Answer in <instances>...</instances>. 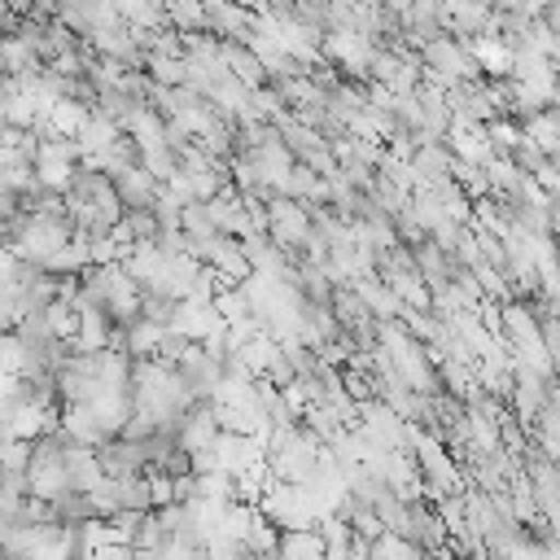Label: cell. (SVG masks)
I'll return each mask as SVG.
<instances>
[{"mask_svg":"<svg viewBox=\"0 0 560 560\" xmlns=\"http://www.w3.org/2000/svg\"><path fill=\"white\" fill-rule=\"evenodd\" d=\"M18 18H22V13H13V9L0 0V35H13V31H18Z\"/></svg>","mask_w":560,"mask_h":560,"instance_id":"3957f363","label":"cell"},{"mask_svg":"<svg viewBox=\"0 0 560 560\" xmlns=\"http://www.w3.org/2000/svg\"><path fill=\"white\" fill-rule=\"evenodd\" d=\"M109 184H114L122 210H149V206L158 201V192H162V184H158L140 162H131V166H122L118 175H109Z\"/></svg>","mask_w":560,"mask_h":560,"instance_id":"7a4b0ae2","label":"cell"},{"mask_svg":"<svg viewBox=\"0 0 560 560\" xmlns=\"http://www.w3.org/2000/svg\"><path fill=\"white\" fill-rule=\"evenodd\" d=\"M0 249H9V223L0 219Z\"/></svg>","mask_w":560,"mask_h":560,"instance_id":"277c9868","label":"cell"},{"mask_svg":"<svg viewBox=\"0 0 560 560\" xmlns=\"http://www.w3.org/2000/svg\"><path fill=\"white\" fill-rule=\"evenodd\" d=\"M4 4H9L13 13H26V4H31V0H4Z\"/></svg>","mask_w":560,"mask_h":560,"instance_id":"5b68a950","label":"cell"},{"mask_svg":"<svg viewBox=\"0 0 560 560\" xmlns=\"http://www.w3.org/2000/svg\"><path fill=\"white\" fill-rule=\"evenodd\" d=\"M372 52H376V44L363 39L359 31H350V26H328V31L319 35V57H328L337 70H346V74H354V79L368 74Z\"/></svg>","mask_w":560,"mask_h":560,"instance_id":"6da1fadb","label":"cell"}]
</instances>
